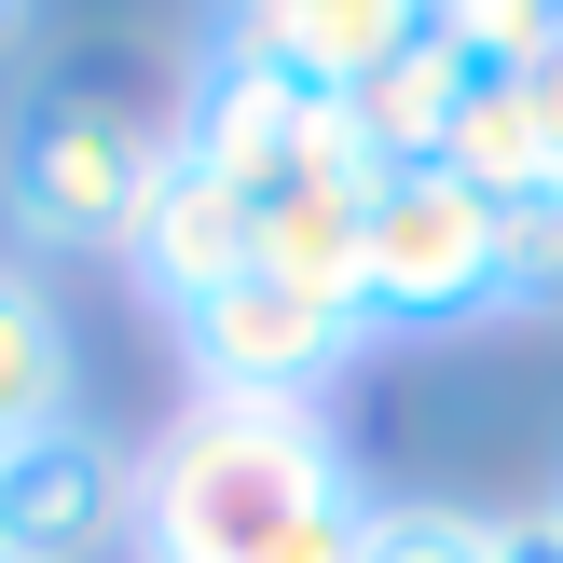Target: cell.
<instances>
[{"instance_id": "obj_1", "label": "cell", "mask_w": 563, "mask_h": 563, "mask_svg": "<svg viewBox=\"0 0 563 563\" xmlns=\"http://www.w3.org/2000/svg\"><path fill=\"white\" fill-rule=\"evenodd\" d=\"M385 495L357 482L330 412L179 399L137 440V563H357Z\"/></svg>"}, {"instance_id": "obj_2", "label": "cell", "mask_w": 563, "mask_h": 563, "mask_svg": "<svg viewBox=\"0 0 563 563\" xmlns=\"http://www.w3.org/2000/svg\"><path fill=\"white\" fill-rule=\"evenodd\" d=\"M152 165H165V124H137L124 97H97L69 69H42L0 110V207L42 262H124Z\"/></svg>"}, {"instance_id": "obj_3", "label": "cell", "mask_w": 563, "mask_h": 563, "mask_svg": "<svg viewBox=\"0 0 563 563\" xmlns=\"http://www.w3.org/2000/svg\"><path fill=\"white\" fill-rule=\"evenodd\" d=\"M357 317L372 344H427V330H482L495 317V207L454 165H385L357 207Z\"/></svg>"}, {"instance_id": "obj_4", "label": "cell", "mask_w": 563, "mask_h": 563, "mask_svg": "<svg viewBox=\"0 0 563 563\" xmlns=\"http://www.w3.org/2000/svg\"><path fill=\"white\" fill-rule=\"evenodd\" d=\"M179 385L192 399H247V412H330V385L372 357V317L344 289H302V275H262L247 262L220 302H192L179 330Z\"/></svg>"}, {"instance_id": "obj_5", "label": "cell", "mask_w": 563, "mask_h": 563, "mask_svg": "<svg viewBox=\"0 0 563 563\" xmlns=\"http://www.w3.org/2000/svg\"><path fill=\"white\" fill-rule=\"evenodd\" d=\"M137 537V454L110 427H42L0 454V550L14 563H97Z\"/></svg>"}, {"instance_id": "obj_6", "label": "cell", "mask_w": 563, "mask_h": 563, "mask_svg": "<svg viewBox=\"0 0 563 563\" xmlns=\"http://www.w3.org/2000/svg\"><path fill=\"white\" fill-rule=\"evenodd\" d=\"M412 27H427V0H220L207 55H247L302 97H357L385 55H412Z\"/></svg>"}, {"instance_id": "obj_7", "label": "cell", "mask_w": 563, "mask_h": 563, "mask_svg": "<svg viewBox=\"0 0 563 563\" xmlns=\"http://www.w3.org/2000/svg\"><path fill=\"white\" fill-rule=\"evenodd\" d=\"M247 275V207L207 179V165L165 137V165H152V192H137V234H124V289L152 302L165 330L192 317V302H220Z\"/></svg>"}, {"instance_id": "obj_8", "label": "cell", "mask_w": 563, "mask_h": 563, "mask_svg": "<svg viewBox=\"0 0 563 563\" xmlns=\"http://www.w3.org/2000/svg\"><path fill=\"white\" fill-rule=\"evenodd\" d=\"M82 412V344H69V302L42 289L27 262H0V454Z\"/></svg>"}, {"instance_id": "obj_9", "label": "cell", "mask_w": 563, "mask_h": 563, "mask_svg": "<svg viewBox=\"0 0 563 563\" xmlns=\"http://www.w3.org/2000/svg\"><path fill=\"white\" fill-rule=\"evenodd\" d=\"M467 97H482V82H467V55L440 42V27H412V55H385V69L357 82L344 124H357V152H372V165H440V137H454Z\"/></svg>"}, {"instance_id": "obj_10", "label": "cell", "mask_w": 563, "mask_h": 563, "mask_svg": "<svg viewBox=\"0 0 563 563\" xmlns=\"http://www.w3.org/2000/svg\"><path fill=\"white\" fill-rule=\"evenodd\" d=\"M440 165H454L482 207H522V192H550V152H537V110H522V82H482V97L454 110V137H440Z\"/></svg>"}, {"instance_id": "obj_11", "label": "cell", "mask_w": 563, "mask_h": 563, "mask_svg": "<svg viewBox=\"0 0 563 563\" xmlns=\"http://www.w3.org/2000/svg\"><path fill=\"white\" fill-rule=\"evenodd\" d=\"M495 317L522 330H563V179L495 207Z\"/></svg>"}, {"instance_id": "obj_12", "label": "cell", "mask_w": 563, "mask_h": 563, "mask_svg": "<svg viewBox=\"0 0 563 563\" xmlns=\"http://www.w3.org/2000/svg\"><path fill=\"white\" fill-rule=\"evenodd\" d=\"M357 563H495V509H454V495H385Z\"/></svg>"}, {"instance_id": "obj_13", "label": "cell", "mask_w": 563, "mask_h": 563, "mask_svg": "<svg viewBox=\"0 0 563 563\" xmlns=\"http://www.w3.org/2000/svg\"><path fill=\"white\" fill-rule=\"evenodd\" d=\"M522 110H537V152H550V179H563V27L537 42V69H522Z\"/></svg>"}, {"instance_id": "obj_14", "label": "cell", "mask_w": 563, "mask_h": 563, "mask_svg": "<svg viewBox=\"0 0 563 563\" xmlns=\"http://www.w3.org/2000/svg\"><path fill=\"white\" fill-rule=\"evenodd\" d=\"M495 563H563V522H537V509L495 522Z\"/></svg>"}, {"instance_id": "obj_15", "label": "cell", "mask_w": 563, "mask_h": 563, "mask_svg": "<svg viewBox=\"0 0 563 563\" xmlns=\"http://www.w3.org/2000/svg\"><path fill=\"white\" fill-rule=\"evenodd\" d=\"M27 14H42V0H0V55H14V42H27Z\"/></svg>"}, {"instance_id": "obj_16", "label": "cell", "mask_w": 563, "mask_h": 563, "mask_svg": "<svg viewBox=\"0 0 563 563\" xmlns=\"http://www.w3.org/2000/svg\"><path fill=\"white\" fill-rule=\"evenodd\" d=\"M537 522H563V454H550V495H537Z\"/></svg>"}, {"instance_id": "obj_17", "label": "cell", "mask_w": 563, "mask_h": 563, "mask_svg": "<svg viewBox=\"0 0 563 563\" xmlns=\"http://www.w3.org/2000/svg\"><path fill=\"white\" fill-rule=\"evenodd\" d=\"M0 563H14V550H0Z\"/></svg>"}, {"instance_id": "obj_18", "label": "cell", "mask_w": 563, "mask_h": 563, "mask_svg": "<svg viewBox=\"0 0 563 563\" xmlns=\"http://www.w3.org/2000/svg\"><path fill=\"white\" fill-rule=\"evenodd\" d=\"M427 14H440V0H427Z\"/></svg>"}]
</instances>
